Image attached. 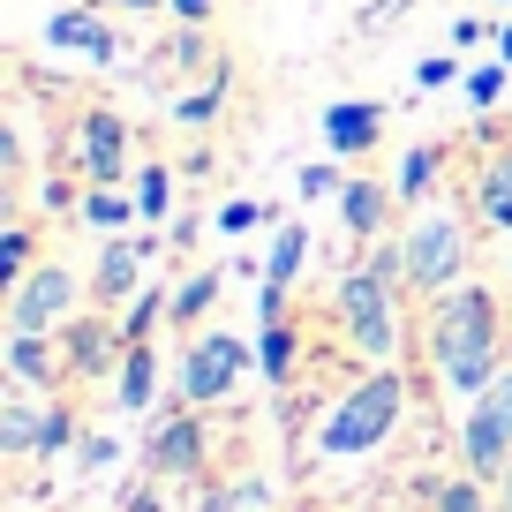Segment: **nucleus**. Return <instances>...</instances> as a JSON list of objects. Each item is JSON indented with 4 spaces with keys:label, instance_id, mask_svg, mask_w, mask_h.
I'll return each mask as SVG.
<instances>
[{
    "label": "nucleus",
    "instance_id": "nucleus-1",
    "mask_svg": "<svg viewBox=\"0 0 512 512\" xmlns=\"http://www.w3.org/2000/svg\"><path fill=\"white\" fill-rule=\"evenodd\" d=\"M430 362L452 400H482L505 377V302L497 287H452L430 302Z\"/></svg>",
    "mask_w": 512,
    "mask_h": 512
},
{
    "label": "nucleus",
    "instance_id": "nucleus-2",
    "mask_svg": "<svg viewBox=\"0 0 512 512\" xmlns=\"http://www.w3.org/2000/svg\"><path fill=\"white\" fill-rule=\"evenodd\" d=\"M400 415H407V377L392 362H369L362 377L339 392V407L324 415L317 452L324 460H362V452H377L384 437L400 430Z\"/></svg>",
    "mask_w": 512,
    "mask_h": 512
},
{
    "label": "nucleus",
    "instance_id": "nucleus-3",
    "mask_svg": "<svg viewBox=\"0 0 512 512\" xmlns=\"http://www.w3.org/2000/svg\"><path fill=\"white\" fill-rule=\"evenodd\" d=\"M332 317H339V332H347V347L362 362H400V287L369 256L332 287Z\"/></svg>",
    "mask_w": 512,
    "mask_h": 512
},
{
    "label": "nucleus",
    "instance_id": "nucleus-4",
    "mask_svg": "<svg viewBox=\"0 0 512 512\" xmlns=\"http://www.w3.org/2000/svg\"><path fill=\"white\" fill-rule=\"evenodd\" d=\"M400 256H407V294H422V302L452 294L467 272V219L460 211H415V226H400Z\"/></svg>",
    "mask_w": 512,
    "mask_h": 512
},
{
    "label": "nucleus",
    "instance_id": "nucleus-5",
    "mask_svg": "<svg viewBox=\"0 0 512 512\" xmlns=\"http://www.w3.org/2000/svg\"><path fill=\"white\" fill-rule=\"evenodd\" d=\"M83 302H91V279H76L61 256H46L8 287V332H61Z\"/></svg>",
    "mask_w": 512,
    "mask_h": 512
},
{
    "label": "nucleus",
    "instance_id": "nucleus-6",
    "mask_svg": "<svg viewBox=\"0 0 512 512\" xmlns=\"http://www.w3.org/2000/svg\"><path fill=\"white\" fill-rule=\"evenodd\" d=\"M241 369H256V339L241 332H196L181 347V407H219L241 384Z\"/></svg>",
    "mask_w": 512,
    "mask_h": 512
},
{
    "label": "nucleus",
    "instance_id": "nucleus-7",
    "mask_svg": "<svg viewBox=\"0 0 512 512\" xmlns=\"http://www.w3.org/2000/svg\"><path fill=\"white\" fill-rule=\"evenodd\" d=\"M505 460H512V369L482 392V400H467V415H460V467L467 475L497 482Z\"/></svg>",
    "mask_w": 512,
    "mask_h": 512
},
{
    "label": "nucleus",
    "instance_id": "nucleus-8",
    "mask_svg": "<svg viewBox=\"0 0 512 512\" xmlns=\"http://www.w3.org/2000/svg\"><path fill=\"white\" fill-rule=\"evenodd\" d=\"M128 151H136V128H128L121 106H83L76 121V166L91 189H121L136 166H128Z\"/></svg>",
    "mask_w": 512,
    "mask_h": 512
},
{
    "label": "nucleus",
    "instance_id": "nucleus-9",
    "mask_svg": "<svg viewBox=\"0 0 512 512\" xmlns=\"http://www.w3.org/2000/svg\"><path fill=\"white\" fill-rule=\"evenodd\" d=\"M211 460V437H204V407H166L144 437V475L159 482H196Z\"/></svg>",
    "mask_w": 512,
    "mask_h": 512
},
{
    "label": "nucleus",
    "instance_id": "nucleus-10",
    "mask_svg": "<svg viewBox=\"0 0 512 512\" xmlns=\"http://www.w3.org/2000/svg\"><path fill=\"white\" fill-rule=\"evenodd\" d=\"M61 354H68V384H98L121 369L128 354V332L113 309H76V317L61 324Z\"/></svg>",
    "mask_w": 512,
    "mask_h": 512
},
{
    "label": "nucleus",
    "instance_id": "nucleus-11",
    "mask_svg": "<svg viewBox=\"0 0 512 512\" xmlns=\"http://www.w3.org/2000/svg\"><path fill=\"white\" fill-rule=\"evenodd\" d=\"M144 256H151V234L106 241V249H98V264H91V309H113V317H121V309L144 294Z\"/></svg>",
    "mask_w": 512,
    "mask_h": 512
},
{
    "label": "nucleus",
    "instance_id": "nucleus-12",
    "mask_svg": "<svg viewBox=\"0 0 512 512\" xmlns=\"http://www.w3.org/2000/svg\"><path fill=\"white\" fill-rule=\"evenodd\" d=\"M0 362H8V384H23V392H38V400H53V392L68 384V354H61V332H8Z\"/></svg>",
    "mask_w": 512,
    "mask_h": 512
},
{
    "label": "nucleus",
    "instance_id": "nucleus-13",
    "mask_svg": "<svg viewBox=\"0 0 512 512\" xmlns=\"http://www.w3.org/2000/svg\"><path fill=\"white\" fill-rule=\"evenodd\" d=\"M324 151H332V159H369V151H377V136H384V106L377 98H332V106H324Z\"/></svg>",
    "mask_w": 512,
    "mask_h": 512
},
{
    "label": "nucleus",
    "instance_id": "nucleus-14",
    "mask_svg": "<svg viewBox=\"0 0 512 512\" xmlns=\"http://www.w3.org/2000/svg\"><path fill=\"white\" fill-rule=\"evenodd\" d=\"M392 211H400L392 181H377V174H347V189H339V226H347L362 249L392 234Z\"/></svg>",
    "mask_w": 512,
    "mask_h": 512
},
{
    "label": "nucleus",
    "instance_id": "nucleus-15",
    "mask_svg": "<svg viewBox=\"0 0 512 512\" xmlns=\"http://www.w3.org/2000/svg\"><path fill=\"white\" fill-rule=\"evenodd\" d=\"M467 211L482 219V234H512V144H497L467 181Z\"/></svg>",
    "mask_w": 512,
    "mask_h": 512
},
{
    "label": "nucleus",
    "instance_id": "nucleus-16",
    "mask_svg": "<svg viewBox=\"0 0 512 512\" xmlns=\"http://www.w3.org/2000/svg\"><path fill=\"white\" fill-rule=\"evenodd\" d=\"M46 46H53V53H83V61H113V53H121V38H113V23L98 16V8H53Z\"/></svg>",
    "mask_w": 512,
    "mask_h": 512
},
{
    "label": "nucleus",
    "instance_id": "nucleus-17",
    "mask_svg": "<svg viewBox=\"0 0 512 512\" xmlns=\"http://www.w3.org/2000/svg\"><path fill=\"white\" fill-rule=\"evenodd\" d=\"M151 400H159V347H151V339H128L121 369H113V407H121V415H144Z\"/></svg>",
    "mask_w": 512,
    "mask_h": 512
},
{
    "label": "nucleus",
    "instance_id": "nucleus-18",
    "mask_svg": "<svg viewBox=\"0 0 512 512\" xmlns=\"http://www.w3.org/2000/svg\"><path fill=\"white\" fill-rule=\"evenodd\" d=\"M38 430H46V400L16 384L8 407H0V452H8V460H38Z\"/></svg>",
    "mask_w": 512,
    "mask_h": 512
},
{
    "label": "nucleus",
    "instance_id": "nucleus-19",
    "mask_svg": "<svg viewBox=\"0 0 512 512\" xmlns=\"http://www.w3.org/2000/svg\"><path fill=\"white\" fill-rule=\"evenodd\" d=\"M91 234L121 241L128 226H144V204H136V189H83V211H76Z\"/></svg>",
    "mask_w": 512,
    "mask_h": 512
},
{
    "label": "nucleus",
    "instance_id": "nucleus-20",
    "mask_svg": "<svg viewBox=\"0 0 512 512\" xmlns=\"http://www.w3.org/2000/svg\"><path fill=\"white\" fill-rule=\"evenodd\" d=\"M445 159H452V144H437V136H430V144H415V151H407V159H400V174H392V196H400L407 211H422V196L437 189V174H445Z\"/></svg>",
    "mask_w": 512,
    "mask_h": 512
},
{
    "label": "nucleus",
    "instance_id": "nucleus-21",
    "mask_svg": "<svg viewBox=\"0 0 512 512\" xmlns=\"http://www.w3.org/2000/svg\"><path fill=\"white\" fill-rule=\"evenodd\" d=\"M256 369H264V384H294V369H302V324L294 317L256 332Z\"/></svg>",
    "mask_w": 512,
    "mask_h": 512
},
{
    "label": "nucleus",
    "instance_id": "nucleus-22",
    "mask_svg": "<svg viewBox=\"0 0 512 512\" xmlns=\"http://www.w3.org/2000/svg\"><path fill=\"white\" fill-rule=\"evenodd\" d=\"M219 294H226V272H219V264H204V272L174 279V309H166V324H181V332H189V324H204Z\"/></svg>",
    "mask_w": 512,
    "mask_h": 512
},
{
    "label": "nucleus",
    "instance_id": "nucleus-23",
    "mask_svg": "<svg viewBox=\"0 0 512 512\" xmlns=\"http://www.w3.org/2000/svg\"><path fill=\"white\" fill-rule=\"evenodd\" d=\"M482 490H490V482L467 475V467H460V475H422V505H430V512H497Z\"/></svg>",
    "mask_w": 512,
    "mask_h": 512
},
{
    "label": "nucleus",
    "instance_id": "nucleus-24",
    "mask_svg": "<svg viewBox=\"0 0 512 512\" xmlns=\"http://www.w3.org/2000/svg\"><path fill=\"white\" fill-rule=\"evenodd\" d=\"M226 106V68H211V83H196V91H174V106H166V121L174 128H211Z\"/></svg>",
    "mask_w": 512,
    "mask_h": 512
},
{
    "label": "nucleus",
    "instance_id": "nucleus-25",
    "mask_svg": "<svg viewBox=\"0 0 512 512\" xmlns=\"http://www.w3.org/2000/svg\"><path fill=\"white\" fill-rule=\"evenodd\" d=\"M83 445V415L68 407V392H53L46 400V430H38V460H61V452Z\"/></svg>",
    "mask_w": 512,
    "mask_h": 512
},
{
    "label": "nucleus",
    "instance_id": "nucleus-26",
    "mask_svg": "<svg viewBox=\"0 0 512 512\" xmlns=\"http://www.w3.org/2000/svg\"><path fill=\"white\" fill-rule=\"evenodd\" d=\"M136 204H144V226H174V166H136Z\"/></svg>",
    "mask_w": 512,
    "mask_h": 512
},
{
    "label": "nucleus",
    "instance_id": "nucleus-27",
    "mask_svg": "<svg viewBox=\"0 0 512 512\" xmlns=\"http://www.w3.org/2000/svg\"><path fill=\"white\" fill-rule=\"evenodd\" d=\"M31 264H38V226L16 219V226H8V241H0V287H16Z\"/></svg>",
    "mask_w": 512,
    "mask_h": 512
},
{
    "label": "nucleus",
    "instance_id": "nucleus-28",
    "mask_svg": "<svg viewBox=\"0 0 512 512\" xmlns=\"http://www.w3.org/2000/svg\"><path fill=\"white\" fill-rule=\"evenodd\" d=\"M166 309H174V287H144L136 302L121 309V332H128V339H151V332H159V317H166Z\"/></svg>",
    "mask_w": 512,
    "mask_h": 512
},
{
    "label": "nucleus",
    "instance_id": "nucleus-29",
    "mask_svg": "<svg viewBox=\"0 0 512 512\" xmlns=\"http://www.w3.org/2000/svg\"><path fill=\"white\" fill-rule=\"evenodd\" d=\"M505 76H512V68H505V61H475V68H467V76H460V91H467V106H475V113H490V106H497V98H505Z\"/></svg>",
    "mask_w": 512,
    "mask_h": 512
},
{
    "label": "nucleus",
    "instance_id": "nucleus-30",
    "mask_svg": "<svg viewBox=\"0 0 512 512\" xmlns=\"http://www.w3.org/2000/svg\"><path fill=\"white\" fill-rule=\"evenodd\" d=\"M264 219H272V204H256V196H226V204H219V219H211V226H219L226 241H241V234H256Z\"/></svg>",
    "mask_w": 512,
    "mask_h": 512
},
{
    "label": "nucleus",
    "instance_id": "nucleus-31",
    "mask_svg": "<svg viewBox=\"0 0 512 512\" xmlns=\"http://www.w3.org/2000/svg\"><path fill=\"white\" fill-rule=\"evenodd\" d=\"M452 76H460V61H452V53H430V61H415V91H445Z\"/></svg>",
    "mask_w": 512,
    "mask_h": 512
},
{
    "label": "nucleus",
    "instance_id": "nucleus-32",
    "mask_svg": "<svg viewBox=\"0 0 512 512\" xmlns=\"http://www.w3.org/2000/svg\"><path fill=\"white\" fill-rule=\"evenodd\" d=\"M121 512H174V505L159 497V475H144V482H128V490H121Z\"/></svg>",
    "mask_w": 512,
    "mask_h": 512
},
{
    "label": "nucleus",
    "instance_id": "nucleus-33",
    "mask_svg": "<svg viewBox=\"0 0 512 512\" xmlns=\"http://www.w3.org/2000/svg\"><path fill=\"white\" fill-rule=\"evenodd\" d=\"M113 452H121L113 437H83V445H76V467H83V475H98V467H113Z\"/></svg>",
    "mask_w": 512,
    "mask_h": 512
},
{
    "label": "nucleus",
    "instance_id": "nucleus-34",
    "mask_svg": "<svg viewBox=\"0 0 512 512\" xmlns=\"http://www.w3.org/2000/svg\"><path fill=\"white\" fill-rule=\"evenodd\" d=\"M166 16L174 23H211V0H166Z\"/></svg>",
    "mask_w": 512,
    "mask_h": 512
},
{
    "label": "nucleus",
    "instance_id": "nucleus-35",
    "mask_svg": "<svg viewBox=\"0 0 512 512\" xmlns=\"http://www.w3.org/2000/svg\"><path fill=\"white\" fill-rule=\"evenodd\" d=\"M196 226H204V219H189V211H181V219L166 226V241H174V249H189V241H196Z\"/></svg>",
    "mask_w": 512,
    "mask_h": 512
},
{
    "label": "nucleus",
    "instance_id": "nucleus-36",
    "mask_svg": "<svg viewBox=\"0 0 512 512\" xmlns=\"http://www.w3.org/2000/svg\"><path fill=\"white\" fill-rule=\"evenodd\" d=\"M91 8H128V16H144V8H166V0H91Z\"/></svg>",
    "mask_w": 512,
    "mask_h": 512
},
{
    "label": "nucleus",
    "instance_id": "nucleus-37",
    "mask_svg": "<svg viewBox=\"0 0 512 512\" xmlns=\"http://www.w3.org/2000/svg\"><path fill=\"white\" fill-rule=\"evenodd\" d=\"M497 505L512 512V460H505V475H497Z\"/></svg>",
    "mask_w": 512,
    "mask_h": 512
},
{
    "label": "nucleus",
    "instance_id": "nucleus-38",
    "mask_svg": "<svg viewBox=\"0 0 512 512\" xmlns=\"http://www.w3.org/2000/svg\"><path fill=\"white\" fill-rule=\"evenodd\" d=\"M497 61L512 68V23H505V31H497Z\"/></svg>",
    "mask_w": 512,
    "mask_h": 512
},
{
    "label": "nucleus",
    "instance_id": "nucleus-39",
    "mask_svg": "<svg viewBox=\"0 0 512 512\" xmlns=\"http://www.w3.org/2000/svg\"><path fill=\"white\" fill-rule=\"evenodd\" d=\"M505 8H512V0H505Z\"/></svg>",
    "mask_w": 512,
    "mask_h": 512
},
{
    "label": "nucleus",
    "instance_id": "nucleus-40",
    "mask_svg": "<svg viewBox=\"0 0 512 512\" xmlns=\"http://www.w3.org/2000/svg\"><path fill=\"white\" fill-rule=\"evenodd\" d=\"M497 512H505V505H497Z\"/></svg>",
    "mask_w": 512,
    "mask_h": 512
}]
</instances>
